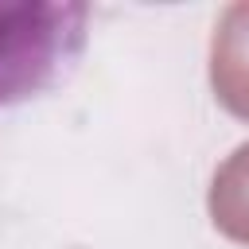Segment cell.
<instances>
[{
  "mask_svg": "<svg viewBox=\"0 0 249 249\" xmlns=\"http://www.w3.org/2000/svg\"><path fill=\"white\" fill-rule=\"evenodd\" d=\"M86 4H0V109L58 86L86 47Z\"/></svg>",
  "mask_w": 249,
  "mask_h": 249,
  "instance_id": "6da1fadb",
  "label": "cell"
},
{
  "mask_svg": "<svg viewBox=\"0 0 249 249\" xmlns=\"http://www.w3.org/2000/svg\"><path fill=\"white\" fill-rule=\"evenodd\" d=\"M206 210L222 237L249 245V140L237 144L226 156V163L214 171L206 191Z\"/></svg>",
  "mask_w": 249,
  "mask_h": 249,
  "instance_id": "3957f363",
  "label": "cell"
},
{
  "mask_svg": "<svg viewBox=\"0 0 249 249\" xmlns=\"http://www.w3.org/2000/svg\"><path fill=\"white\" fill-rule=\"evenodd\" d=\"M210 89L233 117L249 121V0L230 4L210 39Z\"/></svg>",
  "mask_w": 249,
  "mask_h": 249,
  "instance_id": "7a4b0ae2",
  "label": "cell"
}]
</instances>
